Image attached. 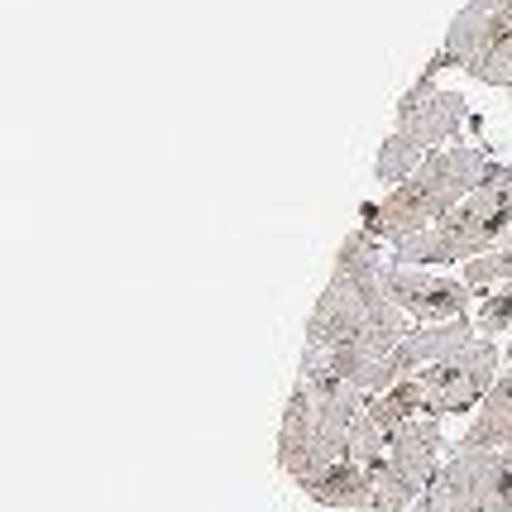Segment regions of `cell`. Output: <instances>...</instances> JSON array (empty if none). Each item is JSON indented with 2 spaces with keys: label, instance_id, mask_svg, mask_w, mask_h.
<instances>
[{
  "label": "cell",
  "instance_id": "obj_1",
  "mask_svg": "<svg viewBox=\"0 0 512 512\" xmlns=\"http://www.w3.org/2000/svg\"><path fill=\"white\" fill-rule=\"evenodd\" d=\"M388 268L393 259L379 254V235H369L364 225L355 235H345L331 283L316 297L312 321H307V350L297 374H331L369 393L374 369L407 335V312L388 288Z\"/></svg>",
  "mask_w": 512,
  "mask_h": 512
},
{
  "label": "cell",
  "instance_id": "obj_2",
  "mask_svg": "<svg viewBox=\"0 0 512 512\" xmlns=\"http://www.w3.org/2000/svg\"><path fill=\"white\" fill-rule=\"evenodd\" d=\"M493 168L498 163L489 149H436L417 163V173L407 182H398L383 201L364 206V230L393 249L407 245L412 235L446 221L469 192H479L493 178Z\"/></svg>",
  "mask_w": 512,
  "mask_h": 512
},
{
  "label": "cell",
  "instance_id": "obj_3",
  "mask_svg": "<svg viewBox=\"0 0 512 512\" xmlns=\"http://www.w3.org/2000/svg\"><path fill=\"white\" fill-rule=\"evenodd\" d=\"M512 230V168L498 163L493 178L469 192L446 221H436L431 230L412 235L407 245L393 249V264L426 268V264H474L503 245V235Z\"/></svg>",
  "mask_w": 512,
  "mask_h": 512
},
{
  "label": "cell",
  "instance_id": "obj_4",
  "mask_svg": "<svg viewBox=\"0 0 512 512\" xmlns=\"http://www.w3.org/2000/svg\"><path fill=\"white\" fill-rule=\"evenodd\" d=\"M465 120H469V101L460 91H431V96L407 91L398 106V120H393V130H388V139H383V149H379L374 178L393 182V187L407 182L417 173V163L426 154H436Z\"/></svg>",
  "mask_w": 512,
  "mask_h": 512
},
{
  "label": "cell",
  "instance_id": "obj_5",
  "mask_svg": "<svg viewBox=\"0 0 512 512\" xmlns=\"http://www.w3.org/2000/svg\"><path fill=\"white\" fill-rule=\"evenodd\" d=\"M422 512H512V446L455 450L431 474Z\"/></svg>",
  "mask_w": 512,
  "mask_h": 512
},
{
  "label": "cell",
  "instance_id": "obj_6",
  "mask_svg": "<svg viewBox=\"0 0 512 512\" xmlns=\"http://www.w3.org/2000/svg\"><path fill=\"white\" fill-rule=\"evenodd\" d=\"M436 455H441V417H417L402 431H393L388 455L369 469L374 474V512H407L422 503L426 484L436 474Z\"/></svg>",
  "mask_w": 512,
  "mask_h": 512
},
{
  "label": "cell",
  "instance_id": "obj_7",
  "mask_svg": "<svg viewBox=\"0 0 512 512\" xmlns=\"http://www.w3.org/2000/svg\"><path fill=\"white\" fill-rule=\"evenodd\" d=\"M422 383V417H450V412H465L474 402L489 398V388L498 383V345L489 335L474 340L469 350L441 359L417 374Z\"/></svg>",
  "mask_w": 512,
  "mask_h": 512
},
{
  "label": "cell",
  "instance_id": "obj_8",
  "mask_svg": "<svg viewBox=\"0 0 512 512\" xmlns=\"http://www.w3.org/2000/svg\"><path fill=\"white\" fill-rule=\"evenodd\" d=\"M474 340H479V335H474V326H469L465 316H460V321H441V326H422V331L402 335L398 350H393V355H388L379 369H374L369 393H388L393 383L417 379L422 369H431V364H441V359L469 350Z\"/></svg>",
  "mask_w": 512,
  "mask_h": 512
},
{
  "label": "cell",
  "instance_id": "obj_9",
  "mask_svg": "<svg viewBox=\"0 0 512 512\" xmlns=\"http://www.w3.org/2000/svg\"><path fill=\"white\" fill-rule=\"evenodd\" d=\"M388 288L398 297V307L417 321H460L474 307V288L465 278H441V273H426V268H407L393 264L388 268Z\"/></svg>",
  "mask_w": 512,
  "mask_h": 512
},
{
  "label": "cell",
  "instance_id": "obj_10",
  "mask_svg": "<svg viewBox=\"0 0 512 512\" xmlns=\"http://www.w3.org/2000/svg\"><path fill=\"white\" fill-rule=\"evenodd\" d=\"M508 39H512V0H469L465 10L450 20L441 53H446L450 67L469 72L484 53L503 48Z\"/></svg>",
  "mask_w": 512,
  "mask_h": 512
},
{
  "label": "cell",
  "instance_id": "obj_11",
  "mask_svg": "<svg viewBox=\"0 0 512 512\" xmlns=\"http://www.w3.org/2000/svg\"><path fill=\"white\" fill-rule=\"evenodd\" d=\"M316 393L307 379L292 383L288 407H283V426H278V469L288 474L292 484H307L316 469Z\"/></svg>",
  "mask_w": 512,
  "mask_h": 512
},
{
  "label": "cell",
  "instance_id": "obj_12",
  "mask_svg": "<svg viewBox=\"0 0 512 512\" xmlns=\"http://www.w3.org/2000/svg\"><path fill=\"white\" fill-rule=\"evenodd\" d=\"M302 493L321 503V508H350V512H374V474L369 469L350 465V460H340L331 465L326 474H316L302 484Z\"/></svg>",
  "mask_w": 512,
  "mask_h": 512
},
{
  "label": "cell",
  "instance_id": "obj_13",
  "mask_svg": "<svg viewBox=\"0 0 512 512\" xmlns=\"http://www.w3.org/2000/svg\"><path fill=\"white\" fill-rule=\"evenodd\" d=\"M512 446V364L498 374L489 398L479 402V417L460 436V450H503Z\"/></svg>",
  "mask_w": 512,
  "mask_h": 512
},
{
  "label": "cell",
  "instance_id": "obj_14",
  "mask_svg": "<svg viewBox=\"0 0 512 512\" xmlns=\"http://www.w3.org/2000/svg\"><path fill=\"white\" fill-rule=\"evenodd\" d=\"M364 412L393 436V431H402L407 422H417V412H422V383L402 379V383H393L388 393H369Z\"/></svg>",
  "mask_w": 512,
  "mask_h": 512
},
{
  "label": "cell",
  "instance_id": "obj_15",
  "mask_svg": "<svg viewBox=\"0 0 512 512\" xmlns=\"http://www.w3.org/2000/svg\"><path fill=\"white\" fill-rule=\"evenodd\" d=\"M388 441H393V436H388V431H383L369 412H359L355 431H350V446H345V460H350V465H359V469H374L383 455H388Z\"/></svg>",
  "mask_w": 512,
  "mask_h": 512
},
{
  "label": "cell",
  "instance_id": "obj_16",
  "mask_svg": "<svg viewBox=\"0 0 512 512\" xmlns=\"http://www.w3.org/2000/svg\"><path fill=\"white\" fill-rule=\"evenodd\" d=\"M465 283L469 288H493V283H512V230L503 235V245L484 254V259H474L465 264Z\"/></svg>",
  "mask_w": 512,
  "mask_h": 512
},
{
  "label": "cell",
  "instance_id": "obj_17",
  "mask_svg": "<svg viewBox=\"0 0 512 512\" xmlns=\"http://www.w3.org/2000/svg\"><path fill=\"white\" fill-rule=\"evenodd\" d=\"M479 326H484V335H498L512 326V283H503L498 292H489L484 297V307H479Z\"/></svg>",
  "mask_w": 512,
  "mask_h": 512
},
{
  "label": "cell",
  "instance_id": "obj_18",
  "mask_svg": "<svg viewBox=\"0 0 512 512\" xmlns=\"http://www.w3.org/2000/svg\"><path fill=\"white\" fill-rule=\"evenodd\" d=\"M508 96H512V87H508Z\"/></svg>",
  "mask_w": 512,
  "mask_h": 512
}]
</instances>
